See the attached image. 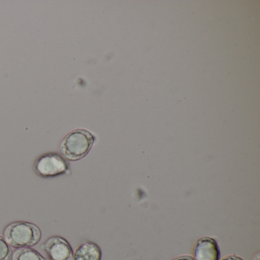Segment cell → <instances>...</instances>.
Instances as JSON below:
<instances>
[{"label": "cell", "instance_id": "cell-1", "mask_svg": "<svg viewBox=\"0 0 260 260\" xmlns=\"http://www.w3.org/2000/svg\"><path fill=\"white\" fill-rule=\"evenodd\" d=\"M95 141V137L85 129L71 131L62 140L60 154L68 161H78L90 151Z\"/></svg>", "mask_w": 260, "mask_h": 260}, {"label": "cell", "instance_id": "cell-2", "mask_svg": "<svg viewBox=\"0 0 260 260\" xmlns=\"http://www.w3.org/2000/svg\"><path fill=\"white\" fill-rule=\"evenodd\" d=\"M42 234L39 226L25 220L13 222L6 226L4 237L11 247H32L40 242Z\"/></svg>", "mask_w": 260, "mask_h": 260}, {"label": "cell", "instance_id": "cell-3", "mask_svg": "<svg viewBox=\"0 0 260 260\" xmlns=\"http://www.w3.org/2000/svg\"><path fill=\"white\" fill-rule=\"evenodd\" d=\"M33 169L36 175L44 179L68 175L71 172L68 161L60 153L54 152L39 156L35 161Z\"/></svg>", "mask_w": 260, "mask_h": 260}, {"label": "cell", "instance_id": "cell-4", "mask_svg": "<svg viewBox=\"0 0 260 260\" xmlns=\"http://www.w3.org/2000/svg\"><path fill=\"white\" fill-rule=\"evenodd\" d=\"M49 260H74V251L69 242L60 237L52 236L42 245Z\"/></svg>", "mask_w": 260, "mask_h": 260}, {"label": "cell", "instance_id": "cell-5", "mask_svg": "<svg viewBox=\"0 0 260 260\" xmlns=\"http://www.w3.org/2000/svg\"><path fill=\"white\" fill-rule=\"evenodd\" d=\"M192 253L194 260H220L218 243L209 237L199 239L194 243Z\"/></svg>", "mask_w": 260, "mask_h": 260}, {"label": "cell", "instance_id": "cell-6", "mask_svg": "<svg viewBox=\"0 0 260 260\" xmlns=\"http://www.w3.org/2000/svg\"><path fill=\"white\" fill-rule=\"evenodd\" d=\"M102 249L94 242L82 243L74 253V260H101Z\"/></svg>", "mask_w": 260, "mask_h": 260}, {"label": "cell", "instance_id": "cell-7", "mask_svg": "<svg viewBox=\"0 0 260 260\" xmlns=\"http://www.w3.org/2000/svg\"><path fill=\"white\" fill-rule=\"evenodd\" d=\"M13 260H49L31 247L19 248L13 252Z\"/></svg>", "mask_w": 260, "mask_h": 260}, {"label": "cell", "instance_id": "cell-8", "mask_svg": "<svg viewBox=\"0 0 260 260\" xmlns=\"http://www.w3.org/2000/svg\"><path fill=\"white\" fill-rule=\"evenodd\" d=\"M13 249L4 237L0 235V260H13Z\"/></svg>", "mask_w": 260, "mask_h": 260}, {"label": "cell", "instance_id": "cell-9", "mask_svg": "<svg viewBox=\"0 0 260 260\" xmlns=\"http://www.w3.org/2000/svg\"><path fill=\"white\" fill-rule=\"evenodd\" d=\"M220 260H243V258H240V256H237L235 255H228V256L224 257Z\"/></svg>", "mask_w": 260, "mask_h": 260}, {"label": "cell", "instance_id": "cell-10", "mask_svg": "<svg viewBox=\"0 0 260 260\" xmlns=\"http://www.w3.org/2000/svg\"><path fill=\"white\" fill-rule=\"evenodd\" d=\"M173 260H194V258L189 255H181V256L176 257Z\"/></svg>", "mask_w": 260, "mask_h": 260}, {"label": "cell", "instance_id": "cell-11", "mask_svg": "<svg viewBox=\"0 0 260 260\" xmlns=\"http://www.w3.org/2000/svg\"><path fill=\"white\" fill-rule=\"evenodd\" d=\"M253 260H260V252H258L255 254L253 257Z\"/></svg>", "mask_w": 260, "mask_h": 260}]
</instances>
